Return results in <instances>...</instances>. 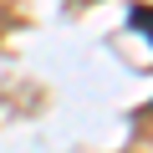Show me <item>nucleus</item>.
<instances>
[{
    "label": "nucleus",
    "mask_w": 153,
    "mask_h": 153,
    "mask_svg": "<svg viewBox=\"0 0 153 153\" xmlns=\"http://www.w3.org/2000/svg\"><path fill=\"white\" fill-rule=\"evenodd\" d=\"M128 26L153 41V5H148V0H133V5H128Z\"/></svg>",
    "instance_id": "1"
},
{
    "label": "nucleus",
    "mask_w": 153,
    "mask_h": 153,
    "mask_svg": "<svg viewBox=\"0 0 153 153\" xmlns=\"http://www.w3.org/2000/svg\"><path fill=\"white\" fill-rule=\"evenodd\" d=\"M148 112H153V107H148Z\"/></svg>",
    "instance_id": "2"
}]
</instances>
